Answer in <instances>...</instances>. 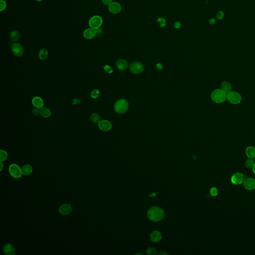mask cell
<instances>
[{"label":"cell","instance_id":"obj_41","mask_svg":"<svg viewBox=\"0 0 255 255\" xmlns=\"http://www.w3.org/2000/svg\"><path fill=\"white\" fill-rule=\"evenodd\" d=\"M1 171H2V169H3V167H4V165H3V162H1Z\"/></svg>","mask_w":255,"mask_h":255},{"label":"cell","instance_id":"obj_28","mask_svg":"<svg viewBox=\"0 0 255 255\" xmlns=\"http://www.w3.org/2000/svg\"><path fill=\"white\" fill-rule=\"evenodd\" d=\"M8 158V154L5 151L1 149L0 151V160L1 162H4Z\"/></svg>","mask_w":255,"mask_h":255},{"label":"cell","instance_id":"obj_13","mask_svg":"<svg viewBox=\"0 0 255 255\" xmlns=\"http://www.w3.org/2000/svg\"><path fill=\"white\" fill-rule=\"evenodd\" d=\"M3 251L5 255H14L16 252V249L13 245L7 243L4 245L3 248Z\"/></svg>","mask_w":255,"mask_h":255},{"label":"cell","instance_id":"obj_8","mask_svg":"<svg viewBox=\"0 0 255 255\" xmlns=\"http://www.w3.org/2000/svg\"><path fill=\"white\" fill-rule=\"evenodd\" d=\"M130 71L134 74H138L143 72L144 67L143 65L140 62H134L130 65Z\"/></svg>","mask_w":255,"mask_h":255},{"label":"cell","instance_id":"obj_20","mask_svg":"<svg viewBox=\"0 0 255 255\" xmlns=\"http://www.w3.org/2000/svg\"><path fill=\"white\" fill-rule=\"evenodd\" d=\"M150 238L151 240L154 242H158L162 239V235L160 232L157 231H155L151 234Z\"/></svg>","mask_w":255,"mask_h":255},{"label":"cell","instance_id":"obj_34","mask_svg":"<svg viewBox=\"0 0 255 255\" xmlns=\"http://www.w3.org/2000/svg\"><path fill=\"white\" fill-rule=\"evenodd\" d=\"M224 14L222 11H219L216 14L217 18L219 20H222L224 18Z\"/></svg>","mask_w":255,"mask_h":255},{"label":"cell","instance_id":"obj_14","mask_svg":"<svg viewBox=\"0 0 255 255\" xmlns=\"http://www.w3.org/2000/svg\"><path fill=\"white\" fill-rule=\"evenodd\" d=\"M116 66L118 69L120 71H125L127 69L129 66L127 61L124 59H118L116 63Z\"/></svg>","mask_w":255,"mask_h":255},{"label":"cell","instance_id":"obj_4","mask_svg":"<svg viewBox=\"0 0 255 255\" xmlns=\"http://www.w3.org/2000/svg\"><path fill=\"white\" fill-rule=\"evenodd\" d=\"M227 99L229 102L233 105L239 104L242 101V96L241 94L236 91H231L227 93Z\"/></svg>","mask_w":255,"mask_h":255},{"label":"cell","instance_id":"obj_38","mask_svg":"<svg viewBox=\"0 0 255 255\" xmlns=\"http://www.w3.org/2000/svg\"><path fill=\"white\" fill-rule=\"evenodd\" d=\"M156 69H158V70H161L162 69V64H160V63H158V64H156Z\"/></svg>","mask_w":255,"mask_h":255},{"label":"cell","instance_id":"obj_18","mask_svg":"<svg viewBox=\"0 0 255 255\" xmlns=\"http://www.w3.org/2000/svg\"><path fill=\"white\" fill-rule=\"evenodd\" d=\"M21 38V34L20 32L17 30H13L11 32L10 34V38L11 41L14 42H16V41H18Z\"/></svg>","mask_w":255,"mask_h":255},{"label":"cell","instance_id":"obj_21","mask_svg":"<svg viewBox=\"0 0 255 255\" xmlns=\"http://www.w3.org/2000/svg\"><path fill=\"white\" fill-rule=\"evenodd\" d=\"M246 155L248 158H255V147L249 146L246 148Z\"/></svg>","mask_w":255,"mask_h":255},{"label":"cell","instance_id":"obj_32","mask_svg":"<svg viewBox=\"0 0 255 255\" xmlns=\"http://www.w3.org/2000/svg\"><path fill=\"white\" fill-rule=\"evenodd\" d=\"M210 194L212 196H216L218 195V190L215 187H212V189H210Z\"/></svg>","mask_w":255,"mask_h":255},{"label":"cell","instance_id":"obj_12","mask_svg":"<svg viewBox=\"0 0 255 255\" xmlns=\"http://www.w3.org/2000/svg\"><path fill=\"white\" fill-rule=\"evenodd\" d=\"M72 208L69 204H64L59 207V212L63 215H66L72 212Z\"/></svg>","mask_w":255,"mask_h":255},{"label":"cell","instance_id":"obj_43","mask_svg":"<svg viewBox=\"0 0 255 255\" xmlns=\"http://www.w3.org/2000/svg\"><path fill=\"white\" fill-rule=\"evenodd\" d=\"M156 195V194H155V193H153L152 194H151L149 195V196H151V197H155Z\"/></svg>","mask_w":255,"mask_h":255},{"label":"cell","instance_id":"obj_9","mask_svg":"<svg viewBox=\"0 0 255 255\" xmlns=\"http://www.w3.org/2000/svg\"><path fill=\"white\" fill-rule=\"evenodd\" d=\"M245 180L244 174L240 173H236L232 175L231 178L232 183L235 185H240L244 182Z\"/></svg>","mask_w":255,"mask_h":255},{"label":"cell","instance_id":"obj_22","mask_svg":"<svg viewBox=\"0 0 255 255\" xmlns=\"http://www.w3.org/2000/svg\"><path fill=\"white\" fill-rule=\"evenodd\" d=\"M22 173L24 175H29L32 172V167L30 165H25L22 168Z\"/></svg>","mask_w":255,"mask_h":255},{"label":"cell","instance_id":"obj_33","mask_svg":"<svg viewBox=\"0 0 255 255\" xmlns=\"http://www.w3.org/2000/svg\"><path fill=\"white\" fill-rule=\"evenodd\" d=\"M104 70L105 72L109 74L112 73V72H113V70L112 68L111 67L109 66V65H105L104 67Z\"/></svg>","mask_w":255,"mask_h":255},{"label":"cell","instance_id":"obj_7","mask_svg":"<svg viewBox=\"0 0 255 255\" xmlns=\"http://www.w3.org/2000/svg\"><path fill=\"white\" fill-rule=\"evenodd\" d=\"M9 173L11 176L13 178H20L22 177V169L16 164H12L10 166Z\"/></svg>","mask_w":255,"mask_h":255},{"label":"cell","instance_id":"obj_5","mask_svg":"<svg viewBox=\"0 0 255 255\" xmlns=\"http://www.w3.org/2000/svg\"><path fill=\"white\" fill-rule=\"evenodd\" d=\"M102 24V18L98 15L92 16L89 21V25L90 27L94 29H99Z\"/></svg>","mask_w":255,"mask_h":255},{"label":"cell","instance_id":"obj_27","mask_svg":"<svg viewBox=\"0 0 255 255\" xmlns=\"http://www.w3.org/2000/svg\"><path fill=\"white\" fill-rule=\"evenodd\" d=\"M255 163V161L253 160V158H249L246 161L245 165L248 169H252Z\"/></svg>","mask_w":255,"mask_h":255},{"label":"cell","instance_id":"obj_25","mask_svg":"<svg viewBox=\"0 0 255 255\" xmlns=\"http://www.w3.org/2000/svg\"><path fill=\"white\" fill-rule=\"evenodd\" d=\"M90 120L92 122L94 123H99L100 121V117L98 114H92L90 117Z\"/></svg>","mask_w":255,"mask_h":255},{"label":"cell","instance_id":"obj_24","mask_svg":"<svg viewBox=\"0 0 255 255\" xmlns=\"http://www.w3.org/2000/svg\"><path fill=\"white\" fill-rule=\"evenodd\" d=\"M48 57V51L47 49H42L40 50L38 54V58L41 60H45Z\"/></svg>","mask_w":255,"mask_h":255},{"label":"cell","instance_id":"obj_2","mask_svg":"<svg viewBox=\"0 0 255 255\" xmlns=\"http://www.w3.org/2000/svg\"><path fill=\"white\" fill-rule=\"evenodd\" d=\"M227 94L221 89H216L211 94V99L213 102L217 104H221L227 100Z\"/></svg>","mask_w":255,"mask_h":255},{"label":"cell","instance_id":"obj_15","mask_svg":"<svg viewBox=\"0 0 255 255\" xmlns=\"http://www.w3.org/2000/svg\"><path fill=\"white\" fill-rule=\"evenodd\" d=\"M245 188L248 191H252L255 189V180L253 178H248L244 182Z\"/></svg>","mask_w":255,"mask_h":255},{"label":"cell","instance_id":"obj_11","mask_svg":"<svg viewBox=\"0 0 255 255\" xmlns=\"http://www.w3.org/2000/svg\"><path fill=\"white\" fill-rule=\"evenodd\" d=\"M112 124L109 121L101 120L98 123L99 129L103 131L107 132L111 129Z\"/></svg>","mask_w":255,"mask_h":255},{"label":"cell","instance_id":"obj_29","mask_svg":"<svg viewBox=\"0 0 255 255\" xmlns=\"http://www.w3.org/2000/svg\"><path fill=\"white\" fill-rule=\"evenodd\" d=\"M100 91L98 89H94V90H93L91 92L90 96H91V97L92 98L96 99V98H97L98 97H99V95H100Z\"/></svg>","mask_w":255,"mask_h":255},{"label":"cell","instance_id":"obj_26","mask_svg":"<svg viewBox=\"0 0 255 255\" xmlns=\"http://www.w3.org/2000/svg\"><path fill=\"white\" fill-rule=\"evenodd\" d=\"M157 22L159 23L160 27H162V28H164V27H166L167 22H166V20H165V19L163 18V17H162V16L159 17L157 19Z\"/></svg>","mask_w":255,"mask_h":255},{"label":"cell","instance_id":"obj_39","mask_svg":"<svg viewBox=\"0 0 255 255\" xmlns=\"http://www.w3.org/2000/svg\"><path fill=\"white\" fill-rule=\"evenodd\" d=\"M209 23H210L211 25H214L216 23L215 20L214 19H211L209 21Z\"/></svg>","mask_w":255,"mask_h":255},{"label":"cell","instance_id":"obj_30","mask_svg":"<svg viewBox=\"0 0 255 255\" xmlns=\"http://www.w3.org/2000/svg\"><path fill=\"white\" fill-rule=\"evenodd\" d=\"M146 252L147 254L149 255H156L157 251L155 248L153 247H149L147 249Z\"/></svg>","mask_w":255,"mask_h":255},{"label":"cell","instance_id":"obj_35","mask_svg":"<svg viewBox=\"0 0 255 255\" xmlns=\"http://www.w3.org/2000/svg\"><path fill=\"white\" fill-rule=\"evenodd\" d=\"M40 109L34 107V108L32 110V114L35 116H37L40 114Z\"/></svg>","mask_w":255,"mask_h":255},{"label":"cell","instance_id":"obj_44","mask_svg":"<svg viewBox=\"0 0 255 255\" xmlns=\"http://www.w3.org/2000/svg\"><path fill=\"white\" fill-rule=\"evenodd\" d=\"M36 1H37V2H41V1H42V0H36Z\"/></svg>","mask_w":255,"mask_h":255},{"label":"cell","instance_id":"obj_1","mask_svg":"<svg viewBox=\"0 0 255 255\" xmlns=\"http://www.w3.org/2000/svg\"><path fill=\"white\" fill-rule=\"evenodd\" d=\"M147 217L153 222H158L163 219L165 215L164 210L158 207H152L147 213Z\"/></svg>","mask_w":255,"mask_h":255},{"label":"cell","instance_id":"obj_16","mask_svg":"<svg viewBox=\"0 0 255 255\" xmlns=\"http://www.w3.org/2000/svg\"><path fill=\"white\" fill-rule=\"evenodd\" d=\"M97 34L96 29L92 28L86 29L83 32V36L87 40H91L94 38Z\"/></svg>","mask_w":255,"mask_h":255},{"label":"cell","instance_id":"obj_37","mask_svg":"<svg viewBox=\"0 0 255 255\" xmlns=\"http://www.w3.org/2000/svg\"><path fill=\"white\" fill-rule=\"evenodd\" d=\"M182 27V23L179 21H176L174 23V27L175 29H178Z\"/></svg>","mask_w":255,"mask_h":255},{"label":"cell","instance_id":"obj_23","mask_svg":"<svg viewBox=\"0 0 255 255\" xmlns=\"http://www.w3.org/2000/svg\"><path fill=\"white\" fill-rule=\"evenodd\" d=\"M40 114L42 117L45 118H48L51 115V112L50 110L46 107H42L40 109Z\"/></svg>","mask_w":255,"mask_h":255},{"label":"cell","instance_id":"obj_40","mask_svg":"<svg viewBox=\"0 0 255 255\" xmlns=\"http://www.w3.org/2000/svg\"><path fill=\"white\" fill-rule=\"evenodd\" d=\"M158 255H167L168 253H167L165 251H160V252H159L158 253Z\"/></svg>","mask_w":255,"mask_h":255},{"label":"cell","instance_id":"obj_19","mask_svg":"<svg viewBox=\"0 0 255 255\" xmlns=\"http://www.w3.org/2000/svg\"><path fill=\"white\" fill-rule=\"evenodd\" d=\"M232 85L228 81H223L221 83V89L227 94L232 91Z\"/></svg>","mask_w":255,"mask_h":255},{"label":"cell","instance_id":"obj_42","mask_svg":"<svg viewBox=\"0 0 255 255\" xmlns=\"http://www.w3.org/2000/svg\"><path fill=\"white\" fill-rule=\"evenodd\" d=\"M253 173H254V174H255V163L254 164V165L253 167Z\"/></svg>","mask_w":255,"mask_h":255},{"label":"cell","instance_id":"obj_31","mask_svg":"<svg viewBox=\"0 0 255 255\" xmlns=\"http://www.w3.org/2000/svg\"><path fill=\"white\" fill-rule=\"evenodd\" d=\"M7 8V3L4 0L0 1V11L3 12Z\"/></svg>","mask_w":255,"mask_h":255},{"label":"cell","instance_id":"obj_10","mask_svg":"<svg viewBox=\"0 0 255 255\" xmlns=\"http://www.w3.org/2000/svg\"><path fill=\"white\" fill-rule=\"evenodd\" d=\"M108 9L113 14H118L122 11V6L118 2H113L108 6Z\"/></svg>","mask_w":255,"mask_h":255},{"label":"cell","instance_id":"obj_6","mask_svg":"<svg viewBox=\"0 0 255 255\" xmlns=\"http://www.w3.org/2000/svg\"><path fill=\"white\" fill-rule=\"evenodd\" d=\"M11 51L17 57H21L24 53V49L21 43L14 42L11 45Z\"/></svg>","mask_w":255,"mask_h":255},{"label":"cell","instance_id":"obj_36","mask_svg":"<svg viewBox=\"0 0 255 255\" xmlns=\"http://www.w3.org/2000/svg\"><path fill=\"white\" fill-rule=\"evenodd\" d=\"M113 2L112 0H102L103 4L104 5L109 6Z\"/></svg>","mask_w":255,"mask_h":255},{"label":"cell","instance_id":"obj_3","mask_svg":"<svg viewBox=\"0 0 255 255\" xmlns=\"http://www.w3.org/2000/svg\"><path fill=\"white\" fill-rule=\"evenodd\" d=\"M129 104L125 99H120L117 101L114 104V110L117 113L124 114L127 111Z\"/></svg>","mask_w":255,"mask_h":255},{"label":"cell","instance_id":"obj_17","mask_svg":"<svg viewBox=\"0 0 255 255\" xmlns=\"http://www.w3.org/2000/svg\"><path fill=\"white\" fill-rule=\"evenodd\" d=\"M32 104L35 108L41 109L43 107V101L40 97L36 96L33 98Z\"/></svg>","mask_w":255,"mask_h":255}]
</instances>
